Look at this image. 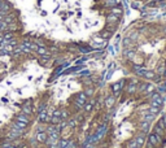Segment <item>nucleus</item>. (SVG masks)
<instances>
[{
  "mask_svg": "<svg viewBox=\"0 0 166 148\" xmlns=\"http://www.w3.org/2000/svg\"><path fill=\"white\" fill-rule=\"evenodd\" d=\"M125 84H126V79H125V78H122V79H119V81H117V82L112 83L110 84V91H112V93H113L116 98H118L119 93L123 91V89H125Z\"/></svg>",
  "mask_w": 166,
  "mask_h": 148,
  "instance_id": "f257e3e1",
  "label": "nucleus"
},
{
  "mask_svg": "<svg viewBox=\"0 0 166 148\" xmlns=\"http://www.w3.org/2000/svg\"><path fill=\"white\" fill-rule=\"evenodd\" d=\"M162 140H164V138H161V137H158L157 134H155V132H150V134H148L147 135V143H149L152 147H155V148H158L162 144Z\"/></svg>",
  "mask_w": 166,
  "mask_h": 148,
  "instance_id": "f03ea898",
  "label": "nucleus"
},
{
  "mask_svg": "<svg viewBox=\"0 0 166 148\" xmlns=\"http://www.w3.org/2000/svg\"><path fill=\"white\" fill-rule=\"evenodd\" d=\"M107 131H108V123L104 122L102 125H100L97 129L95 130V132H93V135L96 137V139H97V142L102 140V138L107 135Z\"/></svg>",
  "mask_w": 166,
  "mask_h": 148,
  "instance_id": "7ed1b4c3",
  "label": "nucleus"
},
{
  "mask_svg": "<svg viewBox=\"0 0 166 148\" xmlns=\"http://www.w3.org/2000/svg\"><path fill=\"white\" fill-rule=\"evenodd\" d=\"M136 90H138V83L135 79L130 81V82L125 86V95H129V96H132L136 93Z\"/></svg>",
  "mask_w": 166,
  "mask_h": 148,
  "instance_id": "20e7f679",
  "label": "nucleus"
},
{
  "mask_svg": "<svg viewBox=\"0 0 166 148\" xmlns=\"http://www.w3.org/2000/svg\"><path fill=\"white\" fill-rule=\"evenodd\" d=\"M116 103H117V98L113 95V93L104 98V107L107 108V109H112V108L116 105Z\"/></svg>",
  "mask_w": 166,
  "mask_h": 148,
  "instance_id": "39448f33",
  "label": "nucleus"
},
{
  "mask_svg": "<svg viewBox=\"0 0 166 148\" xmlns=\"http://www.w3.org/2000/svg\"><path fill=\"white\" fill-rule=\"evenodd\" d=\"M147 135L148 134H144V132H140L139 131L136 135H135V140H136V144H138V147L139 148H143L144 146H146V143H147Z\"/></svg>",
  "mask_w": 166,
  "mask_h": 148,
  "instance_id": "423d86ee",
  "label": "nucleus"
},
{
  "mask_svg": "<svg viewBox=\"0 0 166 148\" xmlns=\"http://www.w3.org/2000/svg\"><path fill=\"white\" fill-rule=\"evenodd\" d=\"M35 139H37V142L40 146H44V143L47 142V139H48V134L46 131H37L35 132Z\"/></svg>",
  "mask_w": 166,
  "mask_h": 148,
  "instance_id": "0eeeda50",
  "label": "nucleus"
},
{
  "mask_svg": "<svg viewBox=\"0 0 166 148\" xmlns=\"http://www.w3.org/2000/svg\"><path fill=\"white\" fill-rule=\"evenodd\" d=\"M93 107H95V99L91 98V99H88V100H87L86 104H84L82 112H83V113H86V114H90L93 110Z\"/></svg>",
  "mask_w": 166,
  "mask_h": 148,
  "instance_id": "6e6552de",
  "label": "nucleus"
},
{
  "mask_svg": "<svg viewBox=\"0 0 166 148\" xmlns=\"http://www.w3.org/2000/svg\"><path fill=\"white\" fill-rule=\"evenodd\" d=\"M138 129L140 132H144V134H149L150 130V122H147V121H140L138 125Z\"/></svg>",
  "mask_w": 166,
  "mask_h": 148,
  "instance_id": "1a4fd4ad",
  "label": "nucleus"
},
{
  "mask_svg": "<svg viewBox=\"0 0 166 148\" xmlns=\"http://www.w3.org/2000/svg\"><path fill=\"white\" fill-rule=\"evenodd\" d=\"M47 118H48V110H42L37 113V121L42 125H47Z\"/></svg>",
  "mask_w": 166,
  "mask_h": 148,
  "instance_id": "9d476101",
  "label": "nucleus"
},
{
  "mask_svg": "<svg viewBox=\"0 0 166 148\" xmlns=\"http://www.w3.org/2000/svg\"><path fill=\"white\" fill-rule=\"evenodd\" d=\"M156 72H153V70H148V69H146V70L143 72V73L140 74V77L139 78H143V79H146V81H153L155 79V77H156Z\"/></svg>",
  "mask_w": 166,
  "mask_h": 148,
  "instance_id": "9b49d317",
  "label": "nucleus"
},
{
  "mask_svg": "<svg viewBox=\"0 0 166 148\" xmlns=\"http://www.w3.org/2000/svg\"><path fill=\"white\" fill-rule=\"evenodd\" d=\"M13 120L21 121V122H25V123H28V125H30V122H31V118H30V116H28V114H25V113H22V112L17 113L16 116H14Z\"/></svg>",
  "mask_w": 166,
  "mask_h": 148,
  "instance_id": "f8f14e48",
  "label": "nucleus"
},
{
  "mask_svg": "<svg viewBox=\"0 0 166 148\" xmlns=\"http://www.w3.org/2000/svg\"><path fill=\"white\" fill-rule=\"evenodd\" d=\"M77 47H78V52L83 53V55H88V53L93 52V48L88 46V44H77Z\"/></svg>",
  "mask_w": 166,
  "mask_h": 148,
  "instance_id": "ddd939ff",
  "label": "nucleus"
},
{
  "mask_svg": "<svg viewBox=\"0 0 166 148\" xmlns=\"http://www.w3.org/2000/svg\"><path fill=\"white\" fill-rule=\"evenodd\" d=\"M140 116H141V121H147V122H150V123L156 120V116H155V114H152V113H149L148 109L144 110V112H141Z\"/></svg>",
  "mask_w": 166,
  "mask_h": 148,
  "instance_id": "4468645a",
  "label": "nucleus"
},
{
  "mask_svg": "<svg viewBox=\"0 0 166 148\" xmlns=\"http://www.w3.org/2000/svg\"><path fill=\"white\" fill-rule=\"evenodd\" d=\"M53 59V55L52 53H48V55H44V56H39L38 59V62L43 66H47V64Z\"/></svg>",
  "mask_w": 166,
  "mask_h": 148,
  "instance_id": "2eb2a0df",
  "label": "nucleus"
},
{
  "mask_svg": "<svg viewBox=\"0 0 166 148\" xmlns=\"http://www.w3.org/2000/svg\"><path fill=\"white\" fill-rule=\"evenodd\" d=\"M83 92L86 93V96L88 99H91L95 96V93H96V87H95V84L93 86H88V87H84L83 89Z\"/></svg>",
  "mask_w": 166,
  "mask_h": 148,
  "instance_id": "dca6fc26",
  "label": "nucleus"
},
{
  "mask_svg": "<svg viewBox=\"0 0 166 148\" xmlns=\"http://www.w3.org/2000/svg\"><path fill=\"white\" fill-rule=\"evenodd\" d=\"M123 57L127 60H132L135 57V55H136V52H135V50H132V48H125L123 50Z\"/></svg>",
  "mask_w": 166,
  "mask_h": 148,
  "instance_id": "f3484780",
  "label": "nucleus"
},
{
  "mask_svg": "<svg viewBox=\"0 0 166 148\" xmlns=\"http://www.w3.org/2000/svg\"><path fill=\"white\" fill-rule=\"evenodd\" d=\"M66 122H68V129H70L71 131H73V130H75V129L78 127V126H79V123H78V121L75 120V117H74V116H73V117H70V118L66 121Z\"/></svg>",
  "mask_w": 166,
  "mask_h": 148,
  "instance_id": "a211bd4d",
  "label": "nucleus"
},
{
  "mask_svg": "<svg viewBox=\"0 0 166 148\" xmlns=\"http://www.w3.org/2000/svg\"><path fill=\"white\" fill-rule=\"evenodd\" d=\"M119 20H121V17L119 16H117V14H113V13H109L107 16V23H118L119 22Z\"/></svg>",
  "mask_w": 166,
  "mask_h": 148,
  "instance_id": "6ab92c4d",
  "label": "nucleus"
},
{
  "mask_svg": "<svg viewBox=\"0 0 166 148\" xmlns=\"http://www.w3.org/2000/svg\"><path fill=\"white\" fill-rule=\"evenodd\" d=\"M153 132H155V134H157L158 137H161V138H166V130L162 129V127H160L157 123H156L155 126H153Z\"/></svg>",
  "mask_w": 166,
  "mask_h": 148,
  "instance_id": "aec40b11",
  "label": "nucleus"
},
{
  "mask_svg": "<svg viewBox=\"0 0 166 148\" xmlns=\"http://www.w3.org/2000/svg\"><path fill=\"white\" fill-rule=\"evenodd\" d=\"M112 35H113V33H110V31H108L107 29H104V30H101V31L99 33L97 37L101 38V39H104V40H109V39L112 38Z\"/></svg>",
  "mask_w": 166,
  "mask_h": 148,
  "instance_id": "412c9836",
  "label": "nucleus"
},
{
  "mask_svg": "<svg viewBox=\"0 0 166 148\" xmlns=\"http://www.w3.org/2000/svg\"><path fill=\"white\" fill-rule=\"evenodd\" d=\"M12 9V5L8 4L7 1H0V12H5V13H9Z\"/></svg>",
  "mask_w": 166,
  "mask_h": 148,
  "instance_id": "4be33fe9",
  "label": "nucleus"
},
{
  "mask_svg": "<svg viewBox=\"0 0 166 148\" xmlns=\"http://www.w3.org/2000/svg\"><path fill=\"white\" fill-rule=\"evenodd\" d=\"M71 117V112L69 109H66V108H62V112H61V121H68L69 118Z\"/></svg>",
  "mask_w": 166,
  "mask_h": 148,
  "instance_id": "5701e85b",
  "label": "nucleus"
},
{
  "mask_svg": "<svg viewBox=\"0 0 166 148\" xmlns=\"http://www.w3.org/2000/svg\"><path fill=\"white\" fill-rule=\"evenodd\" d=\"M71 137H68V138H60L59 139V144H57V148H65L68 146L69 140H70Z\"/></svg>",
  "mask_w": 166,
  "mask_h": 148,
  "instance_id": "b1692460",
  "label": "nucleus"
},
{
  "mask_svg": "<svg viewBox=\"0 0 166 148\" xmlns=\"http://www.w3.org/2000/svg\"><path fill=\"white\" fill-rule=\"evenodd\" d=\"M109 13H113V14H117V16H122V13H123V9H122V7H121V4L119 5H117V7H113V8H110V11H109Z\"/></svg>",
  "mask_w": 166,
  "mask_h": 148,
  "instance_id": "393cba45",
  "label": "nucleus"
},
{
  "mask_svg": "<svg viewBox=\"0 0 166 148\" xmlns=\"http://www.w3.org/2000/svg\"><path fill=\"white\" fill-rule=\"evenodd\" d=\"M153 91H156V86H155V83H148L143 93H144V95H149V93H152Z\"/></svg>",
  "mask_w": 166,
  "mask_h": 148,
  "instance_id": "a878e982",
  "label": "nucleus"
},
{
  "mask_svg": "<svg viewBox=\"0 0 166 148\" xmlns=\"http://www.w3.org/2000/svg\"><path fill=\"white\" fill-rule=\"evenodd\" d=\"M156 74L161 75V77H165V75H166V65L162 64V65H158V66H157Z\"/></svg>",
  "mask_w": 166,
  "mask_h": 148,
  "instance_id": "bb28decb",
  "label": "nucleus"
},
{
  "mask_svg": "<svg viewBox=\"0 0 166 148\" xmlns=\"http://www.w3.org/2000/svg\"><path fill=\"white\" fill-rule=\"evenodd\" d=\"M3 21H4V22H7L8 25H9V23H14V22H16V17H14L13 14L8 13L7 16H4V20H3Z\"/></svg>",
  "mask_w": 166,
  "mask_h": 148,
  "instance_id": "cd10ccee",
  "label": "nucleus"
},
{
  "mask_svg": "<svg viewBox=\"0 0 166 148\" xmlns=\"http://www.w3.org/2000/svg\"><path fill=\"white\" fill-rule=\"evenodd\" d=\"M35 53H37L38 56H44V55H48V53H51V52L48 51L47 47H39Z\"/></svg>",
  "mask_w": 166,
  "mask_h": 148,
  "instance_id": "c85d7f7f",
  "label": "nucleus"
},
{
  "mask_svg": "<svg viewBox=\"0 0 166 148\" xmlns=\"http://www.w3.org/2000/svg\"><path fill=\"white\" fill-rule=\"evenodd\" d=\"M3 38H4V40H12V39H16L13 31H4L3 33Z\"/></svg>",
  "mask_w": 166,
  "mask_h": 148,
  "instance_id": "c756f323",
  "label": "nucleus"
},
{
  "mask_svg": "<svg viewBox=\"0 0 166 148\" xmlns=\"http://www.w3.org/2000/svg\"><path fill=\"white\" fill-rule=\"evenodd\" d=\"M126 148H139L135 138H132V139H130V140L126 142Z\"/></svg>",
  "mask_w": 166,
  "mask_h": 148,
  "instance_id": "7c9ffc66",
  "label": "nucleus"
},
{
  "mask_svg": "<svg viewBox=\"0 0 166 148\" xmlns=\"http://www.w3.org/2000/svg\"><path fill=\"white\" fill-rule=\"evenodd\" d=\"M148 112L152 114H155V116H157V114L161 112V107H149L148 108Z\"/></svg>",
  "mask_w": 166,
  "mask_h": 148,
  "instance_id": "2f4dec72",
  "label": "nucleus"
},
{
  "mask_svg": "<svg viewBox=\"0 0 166 148\" xmlns=\"http://www.w3.org/2000/svg\"><path fill=\"white\" fill-rule=\"evenodd\" d=\"M131 43H132V40H131V39H130V37L125 38V39H123V42H122L123 48H130V46H131Z\"/></svg>",
  "mask_w": 166,
  "mask_h": 148,
  "instance_id": "473e14b6",
  "label": "nucleus"
},
{
  "mask_svg": "<svg viewBox=\"0 0 166 148\" xmlns=\"http://www.w3.org/2000/svg\"><path fill=\"white\" fill-rule=\"evenodd\" d=\"M147 84H148V83H146V82H143V83L138 84V90H136V92H144V90H146Z\"/></svg>",
  "mask_w": 166,
  "mask_h": 148,
  "instance_id": "72a5a7b5",
  "label": "nucleus"
},
{
  "mask_svg": "<svg viewBox=\"0 0 166 148\" xmlns=\"http://www.w3.org/2000/svg\"><path fill=\"white\" fill-rule=\"evenodd\" d=\"M78 75H79V77H90V75H91V72L90 70H82V72H78Z\"/></svg>",
  "mask_w": 166,
  "mask_h": 148,
  "instance_id": "f704fd0d",
  "label": "nucleus"
},
{
  "mask_svg": "<svg viewBox=\"0 0 166 148\" xmlns=\"http://www.w3.org/2000/svg\"><path fill=\"white\" fill-rule=\"evenodd\" d=\"M131 7L134 8V9H139V4H138V1H134V3H131Z\"/></svg>",
  "mask_w": 166,
  "mask_h": 148,
  "instance_id": "c9c22d12",
  "label": "nucleus"
},
{
  "mask_svg": "<svg viewBox=\"0 0 166 148\" xmlns=\"http://www.w3.org/2000/svg\"><path fill=\"white\" fill-rule=\"evenodd\" d=\"M162 121H164V123H165V126H166V114H164V116H162V118H161Z\"/></svg>",
  "mask_w": 166,
  "mask_h": 148,
  "instance_id": "e433bc0d",
  "label": "nucleus"
},
{
  "mask_svg": "<svg viewBox=\"0 0 166 148\" xmlns=\"http://www.w3.org/2000/svg\"><path fill=\"white\" fill-rule=\"evenodd\" d=\"M109 52H110V53H113V55H114V50H113V47H110V46H109Z\"/></svg>",
  "mask_w": 166,
  "mask_h": 148,
  "instance_id": "4c0bfd02",
  "label": "nucleus"
},
{
  "mask_svg": "<svg viewBox=\"0 0 166 148\" xmlns=\"http://www.w3.org/2000/svg\"><path fill=\"white\" fill-rule=\"evenodd\" d=\"M38 148H46V147H38Z\"/></svg>",
  "mask_w": 166,
  "mask_h": 148,
  "instance_id": "58836bf2",
  "label": "nucleus"
},
{
  "mask_svg": "<svg viewBox=\"0 0 166 148\" xmlns=\"http://www.w3.org/2000/svg\"><path fill=\"white\" fill-rule=\"evenodd\" d=\"M0 1H3V0H0Z\"/></svg>",
  "mask_w": 166,
  "mask_h": 148,
  "instance_id": "ea45409f",
  "label": "nucleus"
},
{
  "mask_svg": "<svg viewBox=\"0 0 166 148\" xmlns=\"http://www.w3.org/2000/svg\"><path fill=\"white\" fill-rule=\"evenodd\" d=\"M135 1H138V0H135Z\"/></svg>",
  "mask_w": 166,
  "mask_h": 148,
  "instance_id": "a19ab883",
  "label": "nucleus"
},
{
  "mask_svg": "<svg viewBox=\"0 0 166 148\" xmlns=\"http://www.w3.org/2000/svg\"><path fill=\"white\" fill-rule=\"evenodd\" d=\"M146 1H147V0H146Z\"/></svg>",
  "mask_w": 166,
  "mask_h": 148,
  "instance_id": "79ce46f5",
  "label": "nucleus"
}]
</instances>
